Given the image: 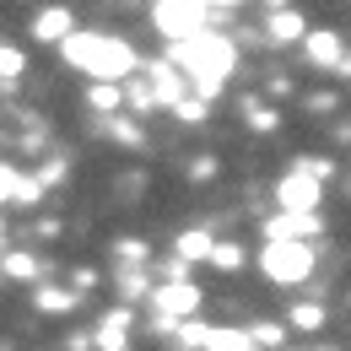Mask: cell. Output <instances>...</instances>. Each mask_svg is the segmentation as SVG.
<instances>
[{
    "mask_svg": "<svg viewBox=\"0 0 351 351\" xmlns=\"http://www.w3.org/2000/svg\"><path fill=\"white\" fill-rule=\"evenodd\" d=\"M173 65L195 82L200 97H217L227 87V76H232V65H238V49L232 38H221V33H189V38H178L173 44Z\"/></svg>",
    "mask_w": 351,
    "mask_h": 351,
    "instance_id": "6da1fadb",
    "label": "cell"
},
{
    "mask_svg": "<svg viewBox=\"0 0 351 351\" xmlns=\"http://www.w3.org/2000/svg\"><path fill=\"white\" fill-rule=\"evenodd\" d=\"M65 60L82 65L97 82H125L135 71V49L125 38H114V33H71L65 38Z\"/></svg>",
    "mask_w": 351,
    "mask_h": 351,
    "instance_id": "7a4b0ae2",
    "label": "cell"
},
{
    "mask_svg": "<svg viewBox=\"0 0 351 351\" xmlns=\"http://www.w3.org/2000/svg\"><path fill=\"white\" fill-rule=\"evenodd\" d=\"M260 270L276 281V287H298L313 276V249H308V238H270L260 249Z\"/></svg>",
    "mask_w": 351,
    "mask_h": 351,
    "instance_id": "3957f363",
    "label": "cell"
},
{
    "mask_svg": "<svg viewBox=\"0 0 351 351\" xmlns=\"http://www.w3.org/2000/svg\"><path fill=\"white\" fill-rule=\"evenodd\" d=\"M206 0H157L152 5V22L168 33V38H189V33H200L206 27Z\"/></svg>",
    "mask_w": 351,
    "mask_h": 351,
    "instance_id": "277c9868",
    "label": "cell"
},
{
    "mask_svg": "<svg viewBox=\"0 0 351 351\" xmlns=\"http://www.w3.org/2000/svg\"><path fill=\"white\" fill-rule=\"evenodd\" d=\"M276 200H281V211H313V206L324 200V189H319V173H308V168H292V173L276 184Z\"/></svg>",
    "mask_w": 351,
    "mask_h": 351,
    "instance_id": "5b68a950",
    "label": "cell"
},
{
    "mask_svg": "<svg viewBox=\"0 0 351 351\" xmlns=\"http://www.w3.org/2000/svg\"><path fill=\"white\" fill-rule=\"evenodd\" d=\"M71 33H76V11L71 5H49V11L33 16V38L38 44H65Z\"/></svg>",
    "mask_w": 351,
    "mask_h": 351,
    "instance_id": "8992f818",
    "label": "cell"
},
{
    "mask_svg": "<svg viewBox=\"0 0 351 351\" xmlns=\"http://www.w3.org/2000/svg\"><path fill=\"white\" fill-rule=\"evenodd\" d=\"M152 298H157V319H184V313L200 308V292H195L189 281H168V287H157Z\"/></svg>",
    "mask_w": 351,
    "mask_h": 351,
    "instance_id": "52a82bcc",
    "label": "cell"
},
{
    "mask_svg": "<svg viewBox=\"0 0 351 351\" xmlns=\"http://www.w3.org/2000/svg\"><path fill=\"white\" fill-rule=\"evenodd\" d=\"M265 232H270V238H313V232H319V217H313V211H281V217H270Z\"/></svg>",
    "mask_w": 351,
    "mask_h": 351,
    "instance_id": "ba28073f",
    "label": "cell"
},
{
    "mask_svg": "<svg viewBox=\"0 0 351 351\" xmlns=\"http://www.w3.org/2000/svg\"><path fill=\"white\" fill-rule=\"evenodd\" d=\"M125 346H130V313L114 308V313L97 324V351H125Z\"/></svg>",
    "mask_w": 351,
    "mask_h": 351,
    "instance_id": "9c48e42d",
    "label": "cell"
},
{
    "mask_svg": "<svg viewBox=\"0 0 351 351\" xmlns=\"http://www.w3.org/2000/svg\"><path fill=\"white\" fill-rule=\"evenodd\" d=\"M303 44H308V60L313 65H324V71H335L341 65V33H303Z\"/></svg>",
    "mask_w": 351,
    "mask_h": 351,
    "instance_id": "30bf717a",
    "label": "cell"
},
{
    "mask_svg": "<svg viewBox=\"0 0 351 351\" xmlns=\"http://www.w3.org/2000/svg\"><path fill=\"white\" fill-rule=\"evenodd\" d=\"M200 346L206 351H260L249 330H200Z\"/></svg>",
    "mask_w": 351,
    "mask_h": 351,
    "instance_id": "8fae6325",
    "label": "cell"
},
{
    "mask_svg": "<svg viewBox=\"0 0 351 351\" xmlns=\"http://www.w3.org/2000/svg\"><path fill=\"white\" fill-rule=\"evenodd\" d=\"M152 97H162L168 108H173L178 97H184V82H178V65H157V71H152Z\"/></svg>",
    "mask_w": 351,
    "mask_h": 351,
    "instance_id": "7c38bea8",
    "label": "cell"
},
{
    "mask_svg": "<svg viewBox=\"0 0 351 351\" xmlns=\"http://www.w3.org/2000/svg\"><path fill=\"white\" fill-rule=\"evenodd\" d=\"M211 243H217V238H211V232H200V227H189V232H178V260H206V254H211Z\"/></svg>",
    "mask_w": 351,
    "mask_h": 351,
    "instance_id": "4fadbf2b",
    "label": "cell"
},
{
    "mask_svg": "<svg viewBox=\"0 0 351 351\" xmlns=\"http://www.w3.org/2000/svg\"><path fill=\"white\" fill-rule=\"evenodd\" d=\"M308 22L298 16V11H281V16H270V38H281V44H292V38H303Z\"/></svg>",
    "mask_w": 351,
    "mask_h": 351,
    "instance_id": "5bb4252c",
    "label": "cell"
},
{
    "mask_svg": "<svg viewBox=\"0 0 351 351\" xmlns=\"http://www.w3.org/2000/svg\"><path fill=\"white\" fill-rule=\"evenodd\" d=\"M33 303L44 308V313H71V308H76V292H60V287H44V292H33Z\"/></svg>",
    "mask_w": 351,
    "mask_h": 351,
    "instance_id": "9a60e30c",
    "label": "cell"
},
{
    "mask_svg": "<svg viewBox=\"0 0 351 351\" xmlns=\"http://www.w3.org/2000/svg\"><path fill=\"white\" fill-rule=\"evenodd\" d=\"M206 260L217 265V270H238V265H243V249H238V243H211Z\"/></svg>",
    "mask_w": 351,
    "mask_h": 351,
    "instance_id": "2e32d148",
    "label": "cell"
},
{
    "mask_svg": "<svg viewBox=\"0 0 351 351\" xmlns=\"http://www.w3.org/2000/svg\"><path fill=\"white\" fill-rule=\"evenodd\" d=\"M22 65H27V60H22V49L0 44V82H16V76H22Z\"/></svg>",
    "mask_w": 351,
    "mask_h": 351,
    "instance_id": "e0dca14e",
    "label": "cell"
},
{
    "mask_svg": "<svg viewBox=\"0 0 351 351\" xmlns=\"http://www.w3.org/2000/svg\"><path fill=\"white\" fill-rule=\"evenodd\" d=\"M292 324H298V330H319V324H324V308H319V303L292 308Z\"/></svg>",
    "mask_w": 351,
    "mask_h": 351,
    "instance_id": "ac0fdd59",
    "label": "cell"
},
{
    "mask_svg": "<svg viewBox=\"0 0 351 351\" xmlns=\"http://www.w3.org/2000/svg\"><path fill=\"white\" fill-rule=\"evenodd\" d=\"M5 276H22V281H27V276H38V260H33V254H11V260H5Z\"/></svg>",
    "mask_w": 351,
    "mask_h": 351,
    "instance_id": "d6986e66",
    "label": "cell"
},
{
    "mask_svg": "<svg viewBox=\"0 0 351 351\" xmlns=\"http://www.w3.org/2000/svg\"><path fill=\"white\" fill-rule=\"evenodd\" d=\"M16 184H22L16 168H11V162H0V206H5V200H16Z\"/></svg>",
    "mask_w": 351,
    "mask_h": 351,
    "instance_id": "ffe728a7",
    "label": "cell"
},
{
    "mask_svg": "<svg viewBox=\"0 0 351 351\" xmlns=\"http://www.w3.org/2000/svg\"><path fill=\"white\" fill-rule=\"evenodd\" d=\"M249 335H254V346H281V341H287V335H281V324H254Z\"/></svg>",
    "mask_w": 351,
    "mask_h": 351,
    "instance_id": "44dd1931",
    "label": "cell"
},
{
    "mask_svg": "<svg viewBox=\"0 0 351 351\" xmlns=\"http://www.w3.org/2000/svg\"><path fill=\"white\" fill-rule=\"evenodd\" d=\"M92 103H97V108H114V103H119V82H97V87H92Z\"/></svg>",
    "mask_w": 351,
    "mask_h": 351,
    "instance_id": "7402d4cb",
    "label": "cell"
},
{
    "mask_svg": "<svg viewBox=\"0 0 351 351\" xmlns=\"http://www.w3.org/2000/svg\"><path fill=\"white\" fill-rule=\"evenodd\" d=\"M119 254H125L130 265H141V260H146V243H135V238H125V243H119Z\"/></svg>",
    "mask_w": 351,
    "mask_h": 351,
    "instance_id": "603a6c76",
    "label": "cell"
},
{
    "mask_svg": "<svg viewBox=\"0 0 351 351\" xmlns=\"http://www.w3.org/2000/svg\"><path fill=\"white\" fill-rule=\"evenodd\" d=\"M119 287H125V298H141V287H146V281H141V270H125V281H119Z\"/></svg>",
    "mask_w": 351,
    "mask_h": 351,
    "instance_id": "cb8c5ba5",
    "label": "cell"
},
{
    "mask_svg": "<svg viewBox=\"0 0 351 351\" xmlns=\"http://www.w3.org/2000/svg\"><path fill=\"white\" fill-rule=\"evenodd\" d=\"M206 5H243V0H206Z\"/></svg>",
    "mask_w": 351,
    "mask_h": 351,
    "instance_id": "d4e9b609",
    "label": "cell"
}]
</instances>
